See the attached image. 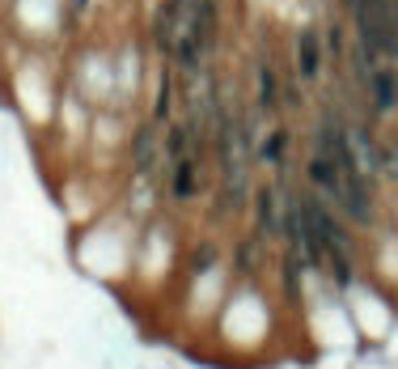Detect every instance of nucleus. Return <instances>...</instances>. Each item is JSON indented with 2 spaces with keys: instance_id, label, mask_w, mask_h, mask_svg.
Returning a JSON list of instances; mask_svg holds the SVG:
<instances>
[{
  "instance_id": "obj_3",
  "label": "nucleus",
  "mask_w": 398,
  "mask_h": 369,
  "mask_svg": "<svg viewBox=\"0 0 398 369\" xmlns=\"http://www.w3.org/2000/svg\"><path fill=\"white\" fill-rule=\"evenodd\" d=\"M169 187H174V195H178V200H191V195L199 191L195 161H191V157H178V161H174V179H169Z\"/></svg>"
},
{
  "instance_id": "obj_6",
  "label": "nucleus",
  "mask_w": 398,
  "mask_h": 369,
  "mask_svg": "<svg viewBox=\"0 0 398 369\" xmlns=\"http://www.w3.org/2000/svg\"><path fill=\"white\" fill-rule=\"evenodd\" d=\"M259 107H263V111H276V107H280V89H276V72H271L267 64L259 68Z\"/></svg>"
},
{
  "instance_id": "obj_2",
  "label": "nucleus",
  "mask_w": 398,
  "mask_h": 369,
  "mask_svg": "<svg viewBox=\"0 0 398 369\" xmlns=\"http://www.w3.org/2000/svg\"><path fill=\"white\" fill-rule=\"evenodd\" d=\"M368 93H373V111L390 115L398 107V72L394 68H373L368 72Z\"/></svg>"
},
{
  "instance_id": "obj_4",
  "label": "nucleus",
  "mask_w": 398,
  "mask_h": 369,
  "mask_svg": "<svg viewBox=\"0 0 398 369\" xmlns=\"http://www.w3.org/2000/svg\"><path fill=\"white\" fill-rule=\"evenodd\" d=\"M296 72H301L305 81L318 77V34H301V38H296Z\"/></svg>"
},
{
  "instance_id": "obj_9",
  "label": "nucleus",
  "mask_w": 398,
  "mask_h": 369,
  "mask_svg": "<svg viewBox=\"0 0 398 369\" xmlns=\"http://www.w3.org/2000/svg\"><path fill=\"white\" fill-rule=\"evenodd\" d=\"M169 115V77L161 81V93H157V119H165Z\"/></svg>"
},
{
  "instance_id": "obj_1",
  "label": "nucleus",
  "mask_w": 398,
  "mask_h": 369,
  "mask_svg": "<svg viewBox=\"0 0 398 369\" xmlns=\"http://www.w3.org/2000/svg\"><path fill=\"white\" fill-rule=\"evenodd\" d=\"M255 216H259V234L263 238H284V208L276 187H259L255 191Z\"/></svg>"
},
{
  "instance_id": "obj_8",
  "label": "nucleus",
  "mask_w": 398,
  "mask_h": 369,
  "mask_svg": "<svg viewBox=\"0 0 398 369\" xmlns=\"http://www.w3.org/2000/svg\"><path fill=\"white\" fill-rule=\"evenodd\" d=\"M284 140H288L284 132H271L267 144H263V157H267V161H280V157H284Z\"/></svg>"
},
{
  "instance_id": "obj_7",
  "label": "nucleus",
  "mask_w": 398,
  "mask_h": 369,
  "mask_svg": "<svg viewBox=\"0 0 398 369\" xmlns=\"http://www.w3.org/2000/svg\"><path fill=\"white\" fill-rule=\"evenodd\" d=\"M377 179L398 183V140H382V157H377Z\"/></svg>"
},
{
  "instance_id": "obj_5",
  "label": "nucleus",
  "mask_w": 398,
  "mask_h": 369,
  "mask_svg": "<svg viewBox=\"0 0 398 369\" xmlns=\"http://www.w3.org/2000/svg\"><path fill=\"white\" fill-rule=\"evenodd\" d=\"M153 149H157V132H153V128H140L136 140H132V157H136V170H140V175H148V170H153Z\"/></svg>"
}]
</instances>
